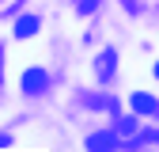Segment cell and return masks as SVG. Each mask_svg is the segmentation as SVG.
Returning <instances> with one entry per match:
<instances>
[{
  "label": "cell",
  "mask_w": 159,
  "mask_h": 152,
  "mask_svg": "<svg viewBox=\"0 0 159 152\" xmlns=\"http://www.w3.org/2000/svg\"><path fill=\"white\" fill-rule=\"evenodd\" d=\"M46 88H49V76H46L42 69H27V72H23V91H27V95H42Z\"/></svg>",
  "instance_id": "obj_1"
},
{
  "label": "cell",
  "mask_w": 159,
  "mask_h": 152,
  "mask_svg": "<svg viewBox=\"0 0 159 152\" xmlns=\"http://www.w3.org/2000/svg\"><path fill=\"white\" fill-rule=\"evenodd\" d=\"M87 148L91 152H114L117 141H114V133H91V137H87Z\"/></svg>",
  "instance_id": "obj_2"
},
{
  "label": "cell",
  "mask_w": 159,
  "mask_h": 152,
  "mask_svg": "<svg viewBox=\"0 0 159 152\" xmlns=\"http://www.w3.org/2000/svg\"><path fill=\"white\" fill-rule=\"evenodd\" d=\"M133 110H136V114H159V99H155V95H140V91H136V95H133Z\"/></svg>",
  "instance_id": "obj_3"
},
{
  "label": "cell",
  "mask_w": 159,
  "mask_h": 152,
  "mask_svg": "<svg viewBox=\"0 0 159 152\" xmlns=\"http://www.w3.org/2000/svg\"><path fill=\"white\" fill-rule=\"evenodd\" d=\"M30 34H38V15H23L15 23V38H30Z\"/></svg>",
  "instance_id": "obj_4"
},
{
  "label": "cell",
  "mask_w": 159,
  "mask_h": 152,
  "mask_svg": "<svg viewBox=\"0 0 159 152\" xmlns=\"http://www.w3.org/2000/svg\"><path fill=\"white\" fill-rule=\"evenodd\" d=\"M114 65H117V57L114 53H102V57H98V80H110V72H114Z\"/></svg>",
  "instance_id": "obj_5"
},
{
  "label": "cell",
  "mask_w": 159,
  "mask_h": 152,
  "mask_svg": "<svg viewBox=\"0 0 159 152\" xmlns=\"http://www.w3.org/2000/svg\"><path fill=\"white\" fill-rule=\"evenodd\" d=\"M76 8H80V15H91L98 8V0H76Z\"/></svg>",
  "instance_id": "obj_6"
},
{
  "label": "cell",
  "mask_w": 159,
  "mask_h": 152,
  "mask_svg": "<svg viewBox=\"0 0 159 152\" xmlns=\"http://www.w3.org/2000/svg\"><path fill=\"white\" fill-rule=\"evenodd\" d=\"M155 76H159V61H155Z\"/></svg>",
  "instance_id": "obj_7"
},
{
  "label": "cell",
  "mask_w": 159,
  "mask_h": 152,
  "mask_svg": "<svg viewBox=\"0 0 159 152\" xmlns=\"http://www.w3.org/2000/svg\"><path fill=\"white\" fill-rule=\"evenodd\" d=\"M155 141H159V133H155Z\"/></svg>",
  "instance_id": "obj_8"
}]
</instances>
